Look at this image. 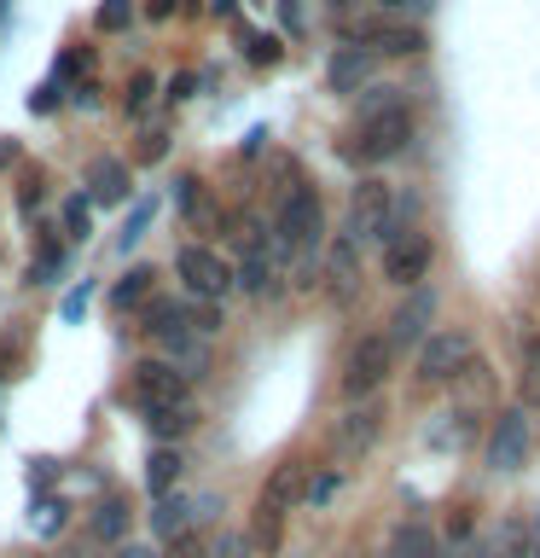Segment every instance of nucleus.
<instances>
[{
	"label": "nucleus",
	"mask_w": 540,
	"mask_h": 558,
	"mask_svg": "<svg viewBox=\"0 0 540 558\" xmlns=\"http://www.w3.org/2000/svg\"><path fill=\"white\" fill-rule=\"evenodd\" d=\"M407 140H413V111L401 99V105H383V111H366L355 122V140L343 146V157L348 163H390V157L407 151Z\"/></svg>",
	"instance_id": "f257e3e1"
},
{
	"label": "nucleus",
	"mask_w": 540,
	"mask_h": 558,
	"mask_svg": "<svg viewBox=\"0 0 540 558\" xmlns=\"http://www.w3.org/2000/svg\"><path fill=\"white\" fill-rule=\"evenodd\" d=\"M470 361H477V338L470 331H459V326L430 331L418 343V384H453L459 373H470Z\"/></svg>",
	"instance_id": "f03ea898"
},
{
	"label": "nucleus",
	"mask_w": 540,
	"mask_h": 558,
	"mask_svg": "<svg viewBox=\"0 0 540 558\" xmlns=\"http://www.w3.org/2000/svg\"><path fill=\"white\" fill-rule=\"evenodd\" d=\"M326 233V204H320V192L314 186H296L285 209H279V251H291V256H308L314 244H320Z\"/></svg>",
	"instance_id": "7ed1b4c3"
},
{
	"label": "nucleus",
	"mask_w": 540,
	"mask_h": 558,
	"mask_svg": "<svg viewBox=\"0 0 540 558\" xmlns=\"http://www.w3.org/2000/svg\"><path fill=\"white\" fill-rule=\"evenodd\" d=\"M343 41L360 47V52H418L425 35L418 24H401L390 12H372V17H343Z\"/></svg>",
	"instance_id": "20e7f679"
},
{
	"label": "nucleus",
	"mask_w": 540,
	"mask_h": 558,
	"mask_svg": "<svg viewBox=\"0 0 540 558\" xmlns=\"http://www.w3.org/2000/svg\"><path fill=\"white\" fill-rule=\"evenodd\" d=\"M390 221H395V192L383 181H360L355 198H348V244L390 239Z\"/></svg>",
	"instance_id": "39448f33"
},
{
	"label": "nucleus",
	"mask_w": 540,
	"mask_h": 558,
	"mask_svg": "<svg viewBox=\"0 0 540 558\" xmlns=\"http://www.w3.org/2000/svg\"><path fill=\"white\" fill-rule=\"evenodd\" d=\"M174 274H181V286L198 296V303L216 308L226 291H233V268L216 256V251H204V244H181V256H174Z\"/></svg>",
	"instance_id": "423d86ee"
},
{
	"label": "nucleus",
	"mask_w": 540,
	"mask_h": 558,
	"mask_svg": "<svg viewBox=\"0 0 540 558\" xmlns=\"http://www.w3.org/2000/svg\"><path fill=\"white\" fill-rule=\"evenodd\" d=\"M390 361H395V349L383 338H360L355 349H348V366H343V396L348 401H372L383 390V378H390Z\"/></svg>",
	"instance_id": "0eeeda50"
},
{
	"label": "nucleus",
	"mask_w": 540,
	"mask_h": 558,
	"mask_svg": "<svg viewBox=\"0 0 540 558\" xmlns=\"http://www.w3.org/2000/svg\"><path fill=\"white\" fill-rule=\"evenodd\" d=\"M430 239L425 233H390L383 239V279L390 286H418V279H430Z\"/></svg>",
	"instance_id": "6e6552de"
},
{
	"label": "nucleus",
	"mask_w": 540,
	"mask_h": 558,
	"mask_svg": "<svg viewBox=\"0 0 540 558\" xmlns=\"http://www.w3.org/2000/svg\"><path fill=\"white\" fill-rule=\"evenodd\" d=\"M134 401L139 408H186V373L169 361H139L134 366Z\"/></svg>",
	"instance_id": "1a4fd4ad"
},
{
	"label": "nucleus",
	"mask_w": 540,
	"mask_h": 558,
	"mask_svg": "<svg viewBox=\"0 0 540 558\" xmlns=\"http://www.w3.org/2000/svg\"><path fill=\"white\" fill-rule=\"evenodd\" d=\"M233 286L244 296H268L273 291V239L261 233V227L244 233V256H238V268H233Z\"/></svg>",
	"instance_id": "9d476101"
},
{
	"label": "nucleus",
	"mask_w": 540,
	"mask_h": 558,
	"mask_svg": "<svg viewBox=\"0 0 540 558\" xmlns=\"http://www.w3.org/2000/svg\"><path fill=\"white\" fill-rule=\"evenodd\" d=\"M523 453H529V418H523V408L512 413H500L494 418V436H488V471H517L523 465Z\"/></svg>",
	"instance_id": "9b49d317"
},
{
	"label": "nucleus",
	"mask_w": 540,
	"mask_h": 558,
	"mask_svg": "<svg viewBox=\"0 0 540 558\" xmlns=\"http://www.w3.org/2000/svg\"><path fill=\"white\" fill-rule=\"evenodd\" d=\"M383 436V408H372V401H355L343 418H338V430H331V442H338L343 460H360L366 448H372Z\"/></svg>",
	"instance_id": "f8f14e48"
},
{
	"label": "nucleus",
	"mask_w": 540,
	"mask_h": 558,
	"mask_svg": "<svg viewBox=\"0 0 540 558\" xmlns=\"http://www.w3.org/2000/svg\"><path fill=\"white\" fill-rule=\"evenodd\" d=\"M430 320H435V286H418L407 303L395 308V320H390V349H407V343H425L430 338Z\"/></svg>",
	"instance_id": "ddd939ff"
},
{
	"label": "nucleus",
	"mask_w": 540,
	"mask_h": 558,
	"mask_svg": "<svg viewBox=\"0 0 540 558\" xmlns=\"http://www.w3.org/2000/svg\"><path fill=\"white\" fill-rule=\"evenodd\" d=\"M435 530L425 518H401L395 530H390V541H383V558H435Z\"/></svg>",
	"instance_id": "4468645a"
},
{
	"label": "nucleus",
	"mask_w": 540,
	"mask_h": 558,
	"mask_svg": "<svg viewBox=\"0 0 540 558\" xmlns=\"http://www.w3.org/2000/svg\"><path fill=\"white\" fill-rule=\"evenodd\" d=\"M366 76H372V52H360V47H338V59L326 64L331 94H360Z\"/></svg>",
	"instance_id": "2eb2a0df"
},
{
	"label": "nucleus",
	"mask_w": 540,
	"mask_h": 558,
	"mask_svg": "<svg viewBox=\"0 0 540 558\" xmlns=\"http://www.w3.org/2000/svg\"><path fill=\"white\" fill-rule=\"evenodd\" d=\"M128 198V169L122 163H94L87 169V204H122Z\"/></svg>",
	"instance_id": "dca6fc26"
},
{
	"label": "nucleus",
	"mask_w": 540,
	"mask_h": 558,
	"mask_svg": "<svg viewBox=\"0 0 540 558\" xmlns=\"http://www.w3.org/2000/svg\"><path fill=\"white\" fill-rule=\"evenodd\" d=\"M192 523V500H181V495H157L151 500V535L157 541H174Z\"/></svg>",
	"instance_id": "f3484780"
},
{
	"label": "nucleus",
	"mask_w": 540,
	"mask_h": 558,
	"mask_svg": "<svg viewBox=\"0 0 540 558\" xmlns=\"http://www.w3.org/2000/svg\"><path fill=\"white\" fill-rule=\"evenodd\" d=\"M523 553H529V530H523V523H500V530L482 541L477 558H523Z\"/></svg>",
	"instance_id": "a211bd4d"
},
{
	"label": "nucleus",
	"mask_w": 540,
	"mask_h": 558,
	"mask_svg": "<svg viewBox=\"0 0 540 558\" xmlns=\"http://www.w3.org/2000/svg\"><path fill=\"white\" fill-rule=\"evenodd\" d=\"M174 477H181V453H174V448H157L151 460H146V488H151V500L169 495Z\"/></svg>",
	"instance_id": "6ab92c4d"
},
{
	"label": "nucleus",
	"mask_w": 540,
	"mask_h": 558,
	"mask_svg": "<svg viewBox=\"0 0 540 558\" xmlns=\"http://www.w3.org/2000/svg\"><path fill=\"white\" fill-rule=\"evenodd\" d=\"M186 425H192L186 408H146V430L157 436V442H174V436H181Z\"/></svg>",
	"instance_id": "aec40b11"
},
{
	"label": "nucleus",
	"mask_w": 540,
	"mask_h": 558,
	"mask_svg": "<svg viewBox=\"0 0 540 558\" xmlns=\"http://www.w3.org/2000/svg\"><path fill=\"white\" fill-rule=\"evenodd\" d=\"M122 530H128V506H122V500H99L94 535H99V541H122Z\"/></svg>",
	"instance_id": "412c9836"
},
{
	"label": "nucleus",
	"mask_w": 540,
	"mask_h": 558,
	"mask_svg": "<svg viewBox=\"0 0 540 558\" xmlns=\"http://www.w3.org/2000/svg\"><path fill=\"white\" fill-rule=\"evenodd\" d=\"M146 291H151V268H128L116 279V291H111V308H134Z\"/></svg>",
	"instance_id": "4be33fe9"
},
{
	"label": "nucleus",
	"mask_w": 540,
	"mask_h": 558,
	"mask_svg": "<svg viewBox=\"0 0 540 558\" xmlns=\"http://www.w3.org/2000/svg\"><path fill=\"white\" fill-rule=\"evenodd\" d=\"M296 495V465H279L268 488H261V506H273V512H285V500Z\"/></svg>",
	"instance_id": "5701e85b"
},
{
	"label": "nucleus",
	"mask_w": 540,
	"mask_h": 558,
	"mask_svg": "<svg viewBox=\"0 0 540 558\" xmlns=\"http://www.w3.org/2000/svg\"><path fill=\"white\" fill-rule=\"evenodd\" d=\"M198 558H250V541H244L238 530H221V535L198 553Z\"/></svg>",
	"instance_id": "b1692460"
},
{
	"label": "nucleus",
	"mask_w": 540,
	"mask_h": 558,
	"mask_svg": "<svg viewBox=\"0 0 540 558\" xmlns=\"http://www.w3.org/2000/svg\"><path fill=\"white\" fill-rule=\"evenodd\" d=\"M338 488H343L338 471H320V477L308 483V506H331V500H338Z\"/></svg>",
	"instance_id": "393cba45"
},
{
	"label": "nucleus",
	"mask_w": 540,
	"mask_h": 558,
	"mask_svg": "<svg viewBox=\"0 0 540 558\" xmlns=\"http://www.w3.org/2000/svg\"><path fill=\"white\" fill-rule=\"evenodd\" d=\"M64 227H70L76 239L87 233V198H70V204H64Z\"/></svg>",
	"instance_id": "a878e982"
},
{
	"label": "nucleus",
	"mask_w": 540,
	"mask_h": 558,
	"mask_svg": "<svg viewBox=\"0 0 540 558\" xmlns=\"http://www.w3.org/2000/svg\"><path fill=\"white\" fill-rule=\"evenodd\" d=\"M146 227H151V204H139L134 216H128V227H122V244H134L139 233H146Z\"/></svg>",
	"instance_id": "bb28decb"
},
{
	"label": "nucleus",
	"mask_w": 540,
	"mask_h": 558,
	"mask_svg": "<svg viewBox=\"0 0 540 558\" xmlns=\"http://www.w3.org/2000/svg\"><path fill=\"white\" fill-rule=\"evenodd\" d=\"M482 553V541H470V535H459L453 547H435V558H477Z\"/></svg>",
	"instance_id": "cd10ccee"
},
{
	"label": "nucleus",
	"mask_w": 540,
	"mask_h": 558,
	"mask_svg": "<svg viewBox=\"0 0 540 558\" xmlns=\"http://www.w3.org/2000/svg\"><path fill=\"white\" fill-rule=\"evenodd\" d=\"M128 24V7L122 0H111V7H99V29H122Z\"/></svg>",
	"instance_id": "c85d7f7f"
},
{
	"label": "nucleus",
	"mask_w": 540,
	"mask_h": 558,
	"mask_svg": "<svg viewBox=\"0 0 540 558\" xmlns=\"http://www.w3.org/2000/svg\"><path fill=\"white\" fill-rule=\"evenodd\" d=\"M529 396L540 401V338H529Z\"/></svg>",
	"instance_id": "c756f323"
},
{
	"label": "nucleus",
	"mask_w": 540,
	"mask_h": 558,
	"mask_svg": "<svg viewBox=\"0 0 540 558\" xmlns=\"http://www.w3.org/2000/svg\"><path fill=\"white\" fill-rule=\"evenodd\" d=\"M163 151H169V146H163V134H151L146 146H139V157H146V163H157V157H163Z\"/></svg>",
	"instance_id": "7c9ffc66"
},
{
	"label": "nucleus",
	"mask_w": 540,
	"mask_h": 558,
	"mask_svg": "<svg viewBox=\"0 0 540 558\" xmlns=\"http://www.w3.org/2000/svg\"><path fill=\"white\" fill-rule=\"evenodd\" d=\"M111 558H157V553H151V547H116Z\"/></svg>",
	"instance_id": "2f4dec72"
},
{
	"label": "nucleus",
	"mask_w": 540,
	"mask_h": 558,
	"mask_svg": "<svg viewBox=\"0 0 540 558\" xmlns=\"http://www.w3.org/2000/svg\"><path fill=\"white\" fill-rule=\"evenodd\" d=\"M390 7H418V0H390Z\"/></svg>",
	"instance_id": "473e14b6"
},
{
	"label": "nucleus",
	"mask_w": 540,
	"mask_h": 558,
	"mask_svg": "<svg viewBox=\"0 0 540 558\" xmlns=\"http://www.w3.org/2000/svg\"><path fill=\"white\" fill-rule=\"evenodd\" d=\"M535 558H540V553H535Z\"/></svg>",
	"instance_id": "72a5a7b5"
}]
</instances>
